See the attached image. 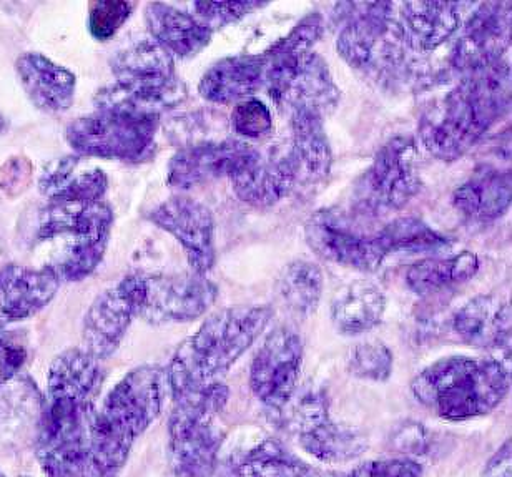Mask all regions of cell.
Returning a JSON list of instances; mask_svg holds the SVG:
<instances>
[{"instance_id": "cell-1", "label": "cell", "mask_w": 512, "mask_h": 477, "mask_svg": "<svg viewBox=\"0 0 512 477\" xmlns=\"http://www.w3.org/2000/svg\"><path fill=\"white\" fill-rule=\"evenodd\" d=\"M511 107V69L506 60L469 74L436 110L421 120V142L433 157L454 162L463 157Z\"/></svg>"}, {"instance_id": "cell-2", "label": "cell", "mask_w": 512, "mask_h": 477, "mask_svg": "<svg viewBox=\"0 0 512 477\" xmlns=\"http://www.w3.org/2000/svg\"><path fill=\"white\" fill-rule=\"evenodd\" d=\"M271 316L273 311L266 306H240L203 321L197 333L178 346L165 371L173 399L220 383L223 374L263 335Z\"/></svg>"}, {"instance_id": "cell-3", "label": "cell", "mask_w": 512, "mask_h": 477, "mask_svg": "<svg viewBox=\"0 0 512 477\" xmlns=\"http://www.w3.org/2000/svg\"><path fill=\"white\" fill-rule=\"evenodd\" d=\"M167 374L158 366H140L110 391L90 428L89 473L114 477L127 463L133 444L162 411Z\"/></svg>"}, {"instance_id": "cell-4", "label": "cell", "mask_w": 512, "mask_h": 477, "mask_svg": "<svg viewBox=\"0 0 512 477\" xmlns=\"http://www.w3.org/2000/svg\"><path fill=\"white\" fill-rule=\"evenodd\" d=\"M509 386L508 364L469 356L439 359L423 369L411 384L419 403L453 423L491 413L503 403Z\"/></svg>"}, {"instance_id": "cell-5", "label": "cell", "mask_w": 512, "mask_h": 477, "mask_svg": "<svg viewBox=\"0 0 512 477\" xmlns=\"http://www.w3.org/2000/svg\"><path fill=\"white\" fill-rule=\"evenodd\" d=\"M114 212L102 202L49 203L40 212L37 240L57 243L49 266L62 281L85 280L104 258Z\"/></svg>"}, {"instance_id": "cell-6", "label": "cell", "mask_w": 512, "mask_h": 477, "mask_svg": "<svg viewBox=\"0 0 512 477\" xmlns=\"http://www.w3.org/2000/svg\"><path fill=\"white\" fill-rule=\"evenodd\" d=\"M230 391L220 383L197 389L175 399L168 419L170 464L177 477H212L225 431L217 423L227 406Z\"/></svg>"}, {"instance_id": "cell-7", "label": "cell", "mask_w": 512, "mask_h": 477, "mask_svg": "<svg viewBox=\"0 0 512 477\" xmlns=\"http://www.w3.org/2000/svg\"><path fill=\"white\" fill-rule=\"evenodd\" d=\"M95 104L94 114L74 120L65 132L77 155L140 162L152 153L160 115L97 97Z\"/></svg>"}, {"instance_id": "cell-8", "label": "cell", "mask_w": 512, "mask_h": 477, "mask_svg": "<svg viewBox=\"0 0 512 477\" xmlns=\"http://www.w3.org/2000/svg\"><path fill=\"white\" fill-rule=\"evenodd\" d=\"M393 2H340L335 24L340 25L336 49L356 70L388 74L403 65L404 47Z\"/></svg>"}, {"instance_id": "cell-9", "label": "cell", "mask_w": 512, "mask_h": 477, "mask_svg": "<svg viewBox=\"0 0 512 477\" xmlns=\"http://www.w3.org/2000/svg\"><path fill=\"white\" fill-rule=\"evenodd\" d=\"M115 85L102 90L97 97L115 100L150 114H162L180 104L187 90L178 79L175 59L153 42L138 40L120 50L110 62Z\"/></svg>"}, {"instance_id": "cell-10", "label": "cell", "mask_w": 512, "mask_h": 477, "mask_svg": "<svg viewBox=\"0 0 512 477\" xmlns=\"http://www.w3.org/2000/svg\"><path fill=\"white\" fill-rule=\"evenodd\" d=\"M119 286L132 303L135 318L150 325L197 320L212 308L218 296L217 285L198 273H133L125 276Z\"/></svg>"}, {"instance_id": "cell-11", "label": "cell", "mask_w": 512, "mask_h": 477, "mask_svg": "<svg viewBox=\"0 0 512 477\" xmlns=\"http://www.w3.org/2000/svg\"><path fill=\"white\" fill-rule=\"evenodd\" d=\"M265 57V87L275 104L290 112L308 110L326 119L340 104L341 92L330 67L321 55L286 54L268 49Z\"/></svg>"}, {"instance_id": "cell-12", "label": "cell", "mask_w": 512, "mask_h": 477, "mask_svg": "<svg viewBox=\"0 0 512 477\" xmlns=\"http://www.w3.org/2000/svg\"><path fill=\"white\" fill-rule=\"evenodd\" d=\"M92 419V404L49 401L37 439V458L47 476L89 473Z\"/></svg>"}, {"instance_id": "cell-13", "label": "cell", "mask_w": 512, "mask_h": 477, "mask_svg": "<svg viewBox=\"0 0 512 477\" xmlns=\"http://www.w3.org/2000/svg\"><path fill=\"white\" fill-rule=\"evenodd\" d=\"M416 158L418 148L411 138L384 143L358 185L361 203L375 212L406 207L423 188Z\"/></svg>"}, {"instance_id": "cell-14", "label": "cell", "mask_w": 512, "mask_h": 477, "mask_svg": "<svg viewBox=\"0 0 512 477\" xmlns=\"http://www.w3.org/2000/svg\"><path fill=\"white\" fill-rule=\"evenodd\" d=\"M305 238L323 260L363 273L378 270L388 256L378 233L363 232L343 212L330 208L311 215Z\"/></svg>"}, {"instance_id": "cell-15", "label": "cell", "mask_w": 512, "mask_h": 477, "mask_svg": "<svg viewBox=\"0 0 512 477\" xmlns=\"http://www.w3.org/2000/svg\"><path fill=\"white\" fill-rule=\"evenodd\" d=\"M303 353L300 335L288 326L266 336L250 368L253 393L266 408L281 411L290 404L300 381Z\"/></svg>"}, {"instance_id": "cell-16", "label": "cell", "mask_w": 512, "mask_h": 477, "mask_svg": "<svg viewBox=\"0 0 512 477\" xmlns=\"http://www.w3.org/2000/svg\"><path fill=\"white\" fill-rule=\"evenodd\" d=\"M511 25V2L476 5L454 44L451 67L469 75L504 60L511 45Z\"/></svg>"}, {"instance_id": "cell-17", "label": "cell", "mask_w": 512, "mask_h": 477, "mask_svg": "<svg viewBox=\"0 0 512 477\" xmlns=\"http://www.w3.org/2000/svg\"><path fill=\"white\" fill-rule=\"evenodd\" d=\"M148 220L170 233L187 253L193 273L205 275L217 260L215 220L203 203L188 197H172L148 213Z\"/></svg>"}, {"instance_id": "cell-18", "label": "cell", "mask_w": 512, "mask_h": 477, "mask_svg": "<svg viewBox=\"0 0 512 477\" xmlns=\"http://www.w3.org/2000/svg\"><path fill=\"white\" fill-rule=\"evenodd\" d=\"M291 423L301 448L320 461L345 463L365 451V438L355 429L335 423L321 394L301 399Z\"/></svg>"}, {"instance_id": "cell-19", "label": "cell", "mask_w": 512, "mask_h": 477, "mask_svg": "<svg viewBox=\"0 0 512 477\" xmlns=\"http://www.w3.org/2000/svg\"><path fill=\"white\" fill-rule=\"evenodd\" d=\"M258 153L252 145L233 138L188 145L178 150L168 163V185L177 190H190L218 178H230Z\"/></svg>"}, {"instance_id": "cell-20", "label": "cell", "mask_w": 512, "mask_h": 477, "mask_svg": "<svg viewBox=\"0 0 512 477\" xmlns=\"http://www.w3.org/2000/svg\"><path fill=\"white\" fill-rule=\"evenodd\" d=\"M59 276L49 266L0 268V330L29 320L44 310L59 291Z\"/></svg>"}, {"instance_id": "cell-21", "label": "cell", "mask_w": 512, "mask_h": 477, "mask_svg": "<svg viewBox=\"0 0 512 477\" xmlns=\"http://www.w3.org/2000/svg\"><path fill=\"white\" fill-rule=\"evenodd\" d=\"M469 2H403L398 25L406 49L428 54L446 44L461 27Z\"/></svg>"}, {"instance_id": "cell-22", "label": "cell", "mask_w": 512, "mask_h": 477, "mask_svg": "<svg viewBox=\"0 0 512 477\" xmlns=\"http://www.w3.org/2000/svg\"><path fill=\"white\" fill-rule=\"evenodd\" d=\"M291 147L288 150L295 170L296 188L320 185L330 177L333 167L330 138L325 132V119L315 112H291Z\"/></svg>"}, {"instance_id": "cell-23", "label": "cell", "mask_w": 512, "mask_h": 477, "mask_svg": "<svg viewBox=\"0 0 512 477\" xmlns=\"http://www.w3.org/2000/svg\"><path fill=\"white\" fill-rule=\"evenodd\" d=\"M135 311L119 285L95 298L84 318L82 343L85 353L97 361L110 358L119 350Z\"/></svg>"}, {"instance_id": "cell-24", "label": "cell", "mask_w": 512, "mask_h": 477, "mask_svg": "<svg viewBox=\"0 0 512 477\" xmlns=\"http://www.w3.org/2000/svg\"><path fill=\"white\" fill-rule=\"evenodd\" d=\"M15 70L30 102L42 112L60 114L74 104L75 75L49 57L39 52H25L15 62Z\"/></svg>"}, {"instance_id": "cell-25", "label": "cell", "mask_w": 512, "mask_h": 477, "mask_svg": "<svg viewBox=\"0 0 512 477\" xmlns=\"http://www.w3.org/2000/svg\"><path fill=\"white\" fill-rule=\"evenodd\" d=\"M228 180L242 202L260 208L273 207L296 188L295 170L288 152L280 157H263L258 153Z\"/></svg>"}, {"instance_id": "cell-26", "label": "cell", "mask_w": 512, "mask_h": 477, "mask_svg": "<svg viewBox=\"0 0 512 477\" xmlns=\"http://www.w3.org/2000/svg\"><path fill=\"white\" fill-rule=\"evenodd\" d=\"M459 340L479 350H503L511 343V303L496 296H474L453 316Z\"/></svg>"}, {"instance_id": "cell-27", "label": "cell", "mask_w": 512, "mask_h": 477, "mask_svg": "<svg viewBox=\"0 0 512 477\" xmlns=\"http://www.w3.org/2000/svg\"><path fill=\"white\" fill-rule=\"evenodd\" d=\"M39 190L49 203L100 202L109 190V178L80 155L49 163L39 180Z\"/></svg>"}, {"instance_id": "cell-28", "label": "cell", "mask_w": 512, "mask_h": 477, "mask_svg": "<svg viewBox=\"0 0 512 477\" xmlns=\"http://www.w3.org/2000/svg\"><path fill=\"white\" fill-rule=\"evenodd\" d=\"M265 82V57L235 55L220 60L205 72L198 92L212 104H240L252 99Z\"/></svg>"}, {"instance_id": "cell-29", "label": "cell", "mask_w": 512, "mask_h": 477, "mask_svg": "<svg viewBox=\"0 0 512 477\" xmlns=\"http://www.w3.org/2000/svg\"><path fill=\"white\" fill-rule=\"evenodd\" d=\"M145 22L157 42L173 59H190L212 42L213 30L193 15L172 5L152 2L145 9Z\"/></svg>"}, {"instance_id": "cell-30", "label": "cell", "mask_w": 512, "mask_h": 477, "mask_svg": "<svg viewBox=\"0 0 512 477\" xmlns=\"http://www.w3.org/2000/svg\"><path fill=\"white\" fill-rule=\"evenodd\" d=\"M512 202V175L509 170L479 167L473 177L453 193V205L464 217L476 222H493L508 212Z\"/></svg>"}, {"instance_id": "cell-31", "label": "cell", "mask_w": 512, "mask_h": 477, "mask_svg": "<svg viewBox=\"0 0 512 477\" xmlns=\"http://www.w3.org/2000/svg\"><path fill=\"white\" fill-rule=\"evenodd\" d=\"M386 305V295L376 283L353 281L338 290L331 301V320L343 335H363L380 325Z\"/></svg>"}, {"instance_id": "cell-32", "label": "cell", "mask_w": 512, "mask_h": 477, "mask_svg": "<svg viewBox=\"0 0 512 477\" xmlns=\"http://www.w3.org/2000/svg\"><path fill=\"white\" fill-rule=\"evenodd\" d=\"M102 383L100 361L84 350H67L52 361L47 376L49 401L90 404Z\"/></svg>"}, {"instance_id": "cell-33", "label": "cell", "mask_w": 512, "mask_h": 477, "mask_svg": "<svg viewBox=\"0 0 512 477\" xmlns=\"http://www.w3.org/2000/svg\"><path fill=\"white\" fill-rule=\"evenodd\" d=\"M225 468V477H321L273 439H265L237 454Z\"/></svg>"}, {"instance_id": "cell-34", "label": "cell", "mask_w": 512, "mask_h": 477, "mask_svg": "<svg viewBox=\"0 0 512 477\" xmlns=\"http://www.w3.org/2000/svg\"><path fill=\"white\" fill-rule=\"evenodd\" d=\"M479 266V256L473 251L449 258H426L409 268L406 283L416 295H433L471 280L478 275Z\"/></svg>"}, {"instance_id": "cell-35", "label": "cell", "mask_w": 512, "mask_h": 477, "mask_svg": "<svg viewBox=\"0 0 512 477\" xmlns=\"http://www.w3.org/2000/svg\"><path fill=\"white\" fill-rule=\"evenodd\" d=\"M323 286L325 276L320 266L305 260L288 263L281 270L276 283L283 305L300 320L310 318L318 310Z\"/></svg>"}, {"instance_id": "cell-36", "label": "cell", "mask_w": 512, "mask_h": 477, "mask_svg": "<svg viewBox=\"0 0 512 477\" xmlns=\"http://www.w3.org/2000/svg\"><path fill=\"white\" fill-rule=\"evenodd\" d=\"M378 233L384 250L391 253H443L453 246L451 238L444 237L428 223L414 217L396 218Z\"/></svg>"}, {"instance_id": "cell-37", "label": "cell", "mask_w": 512, "mask_h": 477, "mask_svg": "<svg viewBox=\"0 0 512 477\" xmlns=\"http://www.w3.org/2000/svg\"><path fill=\"white\" fill-rule=\"evenodd\" d=\"M393 353L380 341H366L351 350L348 369L356 378L384 383L393 373Z\"/></svg>"}, {"instance_id": "cell-38", "label": "cell", "mask_w": 512, "mask_h": 477, "mask_svg": "<svg viewBox=\"0 0 512 477\" xmlns=\"http://www.w3.org/2000/svg\"><path fill=\"white\" fill-rule=\"evenodd\" d=\"M233 132L243 138H263L273 128V117H271L268 105L258 99L243 100L235 105L232 117H230Z\"/></svg>"}, {"instance_id": "cell-39", "label": "cell", "mask_w": 512, "mask_h": 477, "mask_svg": "<svg viewBox=\"0 0 512 477\" xmlns=\"http://www.w3.org/2000/svg\"><path fill=\"white\" fill-rule=\"evenodd\" d=\"M135 4L124 0H100L92 4L90 10V34L97 40H109L119 32L120 27L132 15Z\"/></svg>"}, {"instance_id": "cell-40", "label": "cell", "mask_w": 512, "mask_h": 477, "mask_svg": "<svg viewBox=\"0 0 512 477\" xmlns=\"http://www.w3.org/2000/svg\"><path fill=\"white\" fill-rule=\"evenodd\" d=\"M323 32H325L323 15L311 12L305 19H301L285 37L276 40L270 49L286 52V54H310L323 37Z\"/></svg>"}, {"instance_id": "cell-41", "label": "cell", "mask_w": 512, "mask_h": 477, "mask_svg": "<svg viewBox=\"0 0 512 477\" xmlns=\"http://www.w3.org/2000/svg\"><path fill=\"white\" fill-rule=\"evenodd\" d=\"M266 4L247 0V2H195L193 9L203 25L208 29L213 27H223V25L232 24L242 19L245 15L252 14L255 10L263 9Z\"/></svg>"}, {"instance_id": "cell-42", "label": "cell", "mask_w": 512, "mask_h": 477, "mask_svg": "<svg viewBox=\"0 0 512 477\" xmlns=\"http://www.w3.org/2000/svg\"><path fill=\"white\" fill-rule=\"evenodd\" d=\"M346 477H423V468L409 458L380 459L361 464Z\"/></svg>"}, {"instance_id": "cell-43", "label": "cell", "mask_w": 512, "mask_h": 477, "mask_svg": "<svg viewBox=\"0 0 512 477\" xmlns=\"http://www.w3.org/2000/svg\"><path fill=\"white\" fill-rule=\"evenodd\" d=\"M27 361V350L19 341L0 330V384L9 383Z\"/></svg>"}, {"instance_id": "cell-44", "label": "cell", "mask_w": 512, "mask_h": 477, "mask_svg": "<svg viewBox=\"0 0 512 477\" xmlns=\"http://www.w3.org/2000/svg\"><path fill=\"white\" fill-rule=\"evenodd\" d=\"M512 448L511 439H508L489 459L481 477H511Z\"/></svg>"}, {"instance_id": "cell-45", "label": "cell", "mask_w": 512, "mask_h": 477, "mask_svg": "<svg viewBox=\"0 0 512 477\" xmlns=\"http://www.w3.org/2000/svg\"><path fill=\"white\" fill-rule=\"evenodd\" d=\"M7 130V120H5L4 115L0 114V133L5 132Z\"/></svg>"}, {"instance_id": "cell-46", "label": "cell", "mask_w": 512, "mask_h": 477, "mask_svg": "<svg viewBox=\"0 0 512 477\" xmlns=\"http://www.w3.org/2000/svg\"><path fill=\"white\" fill-rule=\"evenodd\" d=\"M0 477H5L4 474L0 473Z\"/></svg>"}, {"instance_id": "cell-47", "label": "cell", "mask_w": 512, "mask_h": 477, "mask_svg": "<svg viewBox=\"0 0 512 477\" xmlns=\"http://www.w3.org/2000/svg\"><path fill=\"white\" fill-rule=\"evenodd\" d=\"M22 477H25V476H22Z\"/></svg>"}]
</instances>
